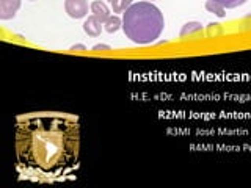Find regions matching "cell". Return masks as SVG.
<instances>
[{
    "label": "cell",
    "mask_w": 251,
    "mask_h": 188,
    "mask_svg": "<svg viewBox=\"0 0 251 188\" xmlns=\"http://www.w3.org/2000/svg\"><path fill=\"white\" fill-rule=\"evenodd\" d=\"M202 30V25L200 22H187L185 25L182 27V30H180V33L179 36L180 38H184L187 35H192V33H198V31Z\"/></svg>",
    "instance_id": "obj_9"
},
{
    "label": "cell",
    "mask_w": 251,
    "mask_h": 188,
    "mask_svg": "<svg viewBox=\"0 0 251 188\" xmlns=\"http://www.w3.org/2000/svg\"><path fill=\"white\" fill-rule=\"evenodd\" d=\"M30 2H35V0H30Z\"/></svg>",
    "instance_id": "obj_14"
},
{
    "label": "cell",
    "mask_w": 251,
    "mask_h": 188,
    "mask_svg": "<svg viewBox=\"0 0 251 188\" xmlns=\"http://www.w3.org/2000/svg\"><path fill=\"white\" fill-rule=\"evenodd\" d=\"M80 127L73 118L35 115L16 124V151L22 168L33 174L58 177L77 166Z\"/></svg>",
    "instance_id": "obj_1"
},
{
    "label": "cell",
    "mask_w": 251,
    "mask_h": 188,
    "mask_svg": "<svg viewBox=\"0 0 251 188\" xmlns=\"http://www.w3.org/2000/svg\"><path fill=\"white\" fill-rule=\"evenodd\" d=\"M108 49H110V47L105 46V44H98V46L93 47V50H108Z\"/></svg>",
    "instance_id": "obj_12"
},
{
    "label": "cell",
    "mask_w": 251,
    "mask_h": 188,
    "mask_svg": "<svg viewBox=\"0 0 251 188\" xmlns=\"http://www.w3.org/2000/svg\"><path fill=\"white\" fill-rule=\"evenodd\" d=\"M21 8V0H0V19L10 21Z\"/></svg>",
    "instance_id": "obj_4"
},
{
    "label": "cell",
    "mask_w": 251,
    "mask_h": 188,
    "mask_svg": "<svg viewBox=\"0 0 251 188\" xmlns=\"http://www.w3.org/2000/svg\"><path fill=\"white\" fill-rule=\"evenodd\" d=\"M206 10L212 14H215L217 18H225L226 16V11H225V6L223 5H220L218 2H214V0H207L206 2Z\"/></svg>",
    "instance_id": "obj_8"
},
{
    "label": "cell",
    "mask_w": 251,
    "mask_h": 188,
    "mask_svg": "<svg viewBox=\"0 0 251 188\" xmlns=\"http://www.w3.org/2000/svg\"><path fill=\"white\" fill-rule=\"evenodd\" d=\"M108 3L112 5L113 13H124L132 5V0H108Z\"/></svg>",
    "instance_id": "obj_10"
},
{
    "label": "cell",
    "mask_w": 251,
    "mask_h": 188,
    "mask_svg": "<svg viewBox=\"0 0 251 188\" xmlns=\"http://www.w3.org/2000/svg\"><path fill=\"white\" fill-rule=\"evenodd\" d=\"M65 11L69 18L82 19L88 14V2L86 0H65Z\"/></svg>",
    "instance_id": "obj_3"
},
{
    "label": "cell",
    "mask_w": 251,
    "mask_h": 188,
    "mask_svg": "<svg viewBox=\"0 0 251 188\" xmlns=\"http://www.w3.org/2000/svg\"><path fill=\"white\" fill-rule=\"evenodd\" d=\"M91 8V13L93 16L96 18L100 24H105L107 19L110 18V10H108V6L104 3V2H100V0H94V2L90 5Z\"/></svg>",
    "instance_id": "obj_5"
},
{
    "label": "cell",
    "mask_w": 251,
    "mask_h": 188,
    "mask_svg": "<svg viewBox=\"0 0 251 188\" xmlns=\"http://www.w3.org/2000/svg\"><path fill=\"white\" fill-rule=\"evenodd\" d=\"M83 30H85V33L88 36L98 38L100 35V31H102V24L96 18H94V16H90V18L83 22Z\"/></svg>",
    "instance_id": "obj_6"
},
{
    "label": "cell",
    "mask_w": 251,
    "mask_h": 188,
    "mask_svg": "<svg viewBox=\"0 0 251 188\" xmlns=\"http://www.w3.org/2000/svg\"><path fill=\"white\" fill-rule=\"evenodd\" d=\"M71 50H85V46H83V44L73 46V47H71Z\"/></svg>",
    "instance_id": "obj_13"
},
{
    "label": "cell",
    "mask_w": 251,
    "mask_h": 188,
    "mask_svg": "<svg viewBox=\"0 0 251 188\" xmlns=\"http://www.w3.org/2000/svg\"><path fill=\"white\" fill-rule=\"evenodd\" d=\"M165 27L163 14L149 2L132 3L123 16V30L132 43L151 44L162 35Z\"/></svg>",
    "instance_id": "obj_2"
},
{
    "label": "cell",
    "mask_w": 251,
    "mask_h": 188,
    "mask_svg": "<svg viewBox=\"0 0 251 188\" xmlns=\"http://www.w3.org/2000/svg\"><path fill=\"white\" fill-rule=\"evenodd\" d=\"M104 25H105L104 28H105L107 33H116V31L123 27V21L118 18V16H110Z\"/></svg>",
    "instance_id": "obj_7"
},
{
    "label": "cell",
    "mask_w": 251,
    "mask_h": 188,
    "mask_svg": "<svg viewBox=\"0 0 251 188\" xmlns=\"http://www.w3.org/2000/svg\"><path fill=\"white\" fill-rule=\"evenodd\" d=\"M214 2H218L220 5H223L225 8H237L243 3H247V0H214Z\"/></svg>",
    "instance_id": "obj_11"
}]
</instances>
